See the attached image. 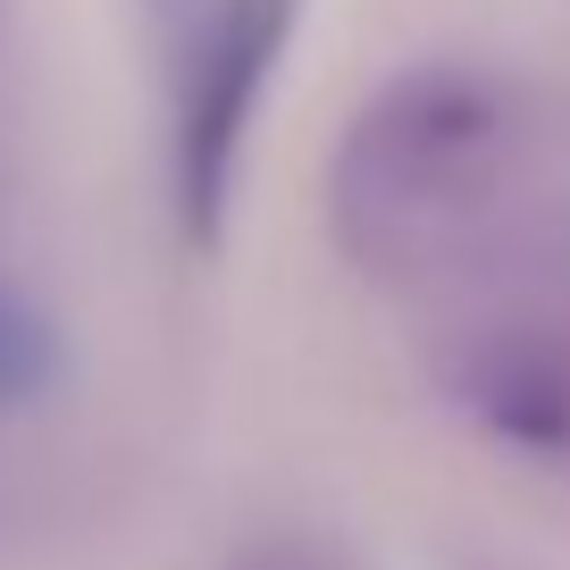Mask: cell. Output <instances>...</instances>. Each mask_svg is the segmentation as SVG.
Returning <instances> with one entry per match:
<instances>
[{"instance_id": "1", "label": "cell", "mask_w": 570, "mask_h": 570, "mask_svg": "<svg viewBox=\"0 0 570 570\" xmlns=\"http://www.w3.org/2000/svg\"><path fill=\"white\" fill-rule=\"evenodd\" d=\"M327 244L361 285L420 311L562 244L546 101L479 59L394 68L327 151Z\"/></svg>"}, {"instance_id": "2", "label": "cell", "mask_w": 570, "mask_h": 570, "mask_svg": "<svg viewBox=\"0 0 570 570\" xmlns=\"http://www.w3.org/2000/svg\"><path fill=\"white\" fill-rule=\"evenodd\" d=\"M303 0H142V51L160 101V194L194 252L227 244L244 160Z\"/></svg>"}, {"instance_id": "3", "label": "cell", "mask_w": 570, "mask_h": 570, "mask_svg": "<svg viewBox=\"0 0 570 570\" xmlns=\"http://www.w3.org/2000/svg\"><path fill=\"white\" fill-rule=\"evenodd\" d=\"M428 386L512 462L570 479V244L428 311Z\"/></svg>"}, {"instance_id": "4", "label": "cell", "mask_w": 570, "mask_h": 570, "mask_svg": "<svg viewBox=\"0 0 570 570\" xmlns=\"http://www.w3.org/2000/svg\"><path fill=\"white\" fill-rule=\"evenodd\" d=\"M59 327L51 311L35 303V294H18V285L0 277V411H26L42 403V394L59 386Z\"/></svg>"}, {"instance_id": "5", "label": "cell", "mask_w": 570, "mask_h": 570, "mask_svg": "<svg viewBox=\"0 0 570 570\" xmlns=\"http://www.w3.org/2000/svg\"><path fill=\"white\" fill-rule=\"evenodd\" d=\"M235 570H327L320 553H294V546H261L252 562H235Z\"/></svg>"}, {"instance_id": "6", "label": "cell", "mask_w": 570, "mask_h": 570, "mask_svg": "<svg viewBox=\"0 0 570 570\" xmlns=\"http://www.w3.org/2000/svg\"><path fill=\"white\" fill-rule=\"evenodd\" d=\"M453 570H537V562H520V553H462Z\"/></svg>"}]
</instances>
